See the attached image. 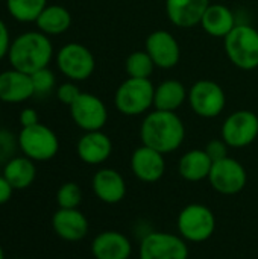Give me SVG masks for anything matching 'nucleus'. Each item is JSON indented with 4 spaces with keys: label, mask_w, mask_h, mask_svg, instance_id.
Returning <instances> with one entry per match:
<instances>
[{
    "label": "nucleus",
    "mask_w": 258,
    "mask_h": 259,
    "mask_svg": "<svg viewBox=\"0 0 258 259\" xmlns=\"http://www.w3.org/2000/svg\"><path fill=\"white\" fill-rule=\"evenodd\" d=\"M140 137L144 146L166 155L181 147L186 129L184 123L175 112L157 109L143 120Z\"/></svg>",
    "instance_id": "f257e3e1"
},
{
    "label": "nucleus",
    "mask_w": 258,
    "mask_h": 259,
    "mask_svg": "<svg viewBox=\"0 0 258 259\" xmlns=\"http://www.w3.org/2000/svg\"><path fill=\"white\" fill-rule=\"evenodd\" d=\"M52 53V42L44 33L27 32L20 35L9 47V61L14 70L32 74L47 67Z\"/></svg>",
    "instance_id": "f03ea898"
},
{
    "label": "nucleus",
    "mask_w": 258,
    "mask_h": 259,
    "mask_svg": "<svg viewBox=\"0 0 258 259\" xmlns=\"http://www.w3.org/2000/svg\"><path fill=\"white\" fill-rule=\"evenodd\" d=\"M178 234L187 243H205L216 231V215L207 205L190 203L184 206L176 219Z\"/></svg>",
    "instance_id": "7ed1b4c3"
},
{
    "label": "nucleus",
    "mask_w": 258,
    "mask_h": 259,
    "mask_svg": "<svg viewBox=\"0 0 258 259\" xmlns=\"http://www.w3.org/2000/svg\"><path fill=\"white\" fill-rule=\"evenodd\" d=\"M225 50L230 61L242 70L258 67V30L248 24H236L225 36Z\"/></svg>",
    "instance_id": "20e7f679"
},
{
    "label": "nucleus",
    "mask_w": 258,
    "mask_h": 259,
    "mask_svg": "<svg viewBox=\"0 0 258 259\" xmlns=\"http://www.w3.org/2000/svg\"><path fill=\"white\" fill-rule=\"evenodd\" d=\"M138 259H189V246L179 234L151 231L141 237Z\"/></svg>",
    "instance_id": "39448f33"
},
{
    "label": "nucleus",
    "mask_w": 258,
    "mask_h": 259,
    "mask_svg": "<svg viewBox=\"0 0 258 259\" xmlns=\"http://www.w3.org/2000/svg\"><path fill=\"white\" fill-rule=\"evenodd\" d=\"M155 88L149 79L129 77L116 93V108L125 115H140L154 105Z\"/></svg>",
    "instance_id": "423d86ee"
},
{
    "label": "nucleus",
    "mask_w": 258,
    "mask_h": 259,
    "mask_svg": "<svg viewBox=\"0 0 258 259\" xmlns=\"http://www.w3.org/2000/svg\"><path fill=\"white\" fill-rule=\"evenodd\" d=\"M18 144L24 156L32 161H49L59 149V141L55 132L40 123L23 127L18 137Z\"/></svg>",
    "instance_id": "0eeeda50"
},
{
    "label": "nucleus",
    "mask_w": 258,
    "mask_h": 259,
    "mask_svg": "<svg viewBox=\"0 0 258 259\" xmlns=\"http://www.w3.org/2000/svg\"><path fill=\"white\" fill-rule=\"evenodd\" d=\"M208 182L216 193L224 196H234L245 190L248 173L237 159L227 156L213 162Z\"/></svg>",
    "instance_id": "6e6552de"
},
{
    "label": "nucleus",
    "mask_w": 258,
    "mask_h": 259,
    "mask_svg": "<svg viewBox=\"0 0 258 259\" xmlns=\"http://www.w3.org/2000/svg\"><path fill=\"white\" fill-rule=\"evenodd\" d=\"M258 137V117L252 111H237L222 124V140L233 149H243Z\"/></svg>",
    "instance_id": "1a4fd4ad"
},
{
    "label": "nucleus",
    "mask_w": 258,
    "mask_h": 259,
    "mask_svg": "<svg viewBox=\"0 0 258 259\" xmlns=\"http://www.w3.org/2000/svg\"><path fill=\"white\" fill-rule=\"evenodd\" d=\"M189 100L192 109L204 118L217 117L225 108V93L213 80L196 82L190 90Z\"/></svg>",
    "instance_id": "9d476101"
},
{
    "label": "nucleus",
    "mask_w": 258,
    "mask_h": 259,
    "mask_svg": "<svg viewBox=\"0 0 258 259\" xmlns=\"http://www.w3.org/2000/svg\"><path fill=\"white\" fill-rule=\"evenodd\" d=\"M70 112L75 123L85 132L100 131L108 120L103 102L88 93L79 94V97L70 105Z\"/></svg>",
    "instance_id": "9b49d317"
},
{
    "label": "nucleus",
    "mask_w": 258,
    "mask_h": 259,
    "mask_svg": "<svg viewBox=\"0 0 258 259\" xmlns=\"http://www.w3.org/2000/svg\"><path fill=\"white\" fill-rule=\"evenodd\" d=\"M59 70L73 80H84L94 71V58L82 44H67L58 53Z\"/></svg>",
    "instance_id": "f8f14e48"
},
{
    "label": "nucleus",
    "mask_w": 258,
    "mask_h": 259,
    "mask_svg": "<svg viewBox=\"0 0 258 259\" xmlns=\"http://www.w3.org/2000/svg\"><path fill=\"white\" fill-rule=\"evenodd\" d=\"M131 170L138 181L144 184H155L166 171L164 155L143 144L135 149L131 156Z\"/></svg>",
    "instance_id": "ddd939ff"
},
{
    "label": "nucleus",
    "mask_w": 258,
    "mask_h": 259,
    "mask_svg": "<svg viewBox=\"0 0 258 259\" xmlns=\"http://www.w3.org/2000/svg\"><path fill=\"white\" fill-rule=\"evenodd\" d=\"M52 228L55 234L67 241V243H78L82 241L88 231V219L85 217L84 212L78 209H62L58 208V211L52 217Z\"/></svg>",
    "instance_id": "4468645a"
},
{
    "label": "nucleus",
    "mask_w": 258,
    "mask_h": 259,
    "mask_svg": "<svg viewBox=\"0 0 258 259\" xmlns=\"http://www.w3.org/2000/svg\"><path fill=\"white\" fill-rule=\"evenodd\" d=\"M132 250L131 240L119 231H103L91 241L94 259H129Z\"/></svg>",
    "instance_id": "2eb2a0df"
},
{
    "label": "nucleus",
    "mask_w": 258,
    "mask_h": 259,
    "mask_svg": "<svg viewBox=\"0 0 258 259\" xmlns=\"http://www.w3.org/2000/svg\"><path fill=\"white\" fill-rule=\"evenodd\" d=\"M91 188L94 196L106 205H117L126 197V181L113 168L97 170L93 176Z\"/></svg>",
    "instance_id": "dca6fc26"
},
{
    "label": "nucleus",
    "mask_w": 258,
    "mask_h": 259,
    "mask_svg": "<svg viewBox=\"0 0 258 259\" xmlns=\"http://www.w3.org/2000/svg\"><path fill=\"white\" fill-rule=\"evenodd\" d=\"M146 52L160 68H172L178 64L181 50L178 41L167 30H157L146 39Z\"/></svg>",
    "instance_id": "f3484780"
},
{
    "label": "nucleus",
    "mask_w": 258,
    "mask_h": 259,
    "mask_svg": "<svg viewBox=\"0 0 258 259\" xmlns=\"http://www.w3.org/2000/svg\"><path fill=\"white\" fill-rule=\"evenodd\" d=\"M113 153L109 137L100 131L87 132L78 143V156L88 165L103 164Z\"/></svg>",
    "instance_id": "a211bd4d"
},
{
    "label": "nucleus",
    "mask_w": 258,
    "mask_h": 259,
    "mask_svg": "<svg viewBox=\"0 0 258 259\" xmlns=\"http://www.w3.org/2000/svg\"><path fill=\"white\" fill-rule=\"evenodd\" d=\"M210 0H167L166 11L178 27H193L201 23Z\"/></svg>",
    "instance_id": "6ab92c4d"
},
{
    "label": "nucleus",
    "mask_w": 258,
    "mask_h": 259,
    "mask_svg": "<svg viewBox=\"0 0 258 259\" xmlns=\"http://www.w3.org/2000/svg\"><path fill=\"white\" fill-rule=\"evenodd\" d=\"M35 94L30 74L18 70L0 73V100L8 103H18Z\"/></svg>",
    "instance_id": "aec40b11"
},
{
    "label": "nucleus",
    "mask_w": 258,
    "mask_h": 259,
    "mask_svg": "<svg viewBox=\"0 0 258 259\" xmlns=\"http://www.w3.org/2000/svg\"><path fill=\"white\" fill-rule=\"evenodd\" d=\"M211 167L213 161L207 155V152L195 149L182 155L178 164V173L187 182H201L208 179Z\"/></svg>",
    "instance_id": "412c9836"
},
{
    "label": "nucleus",
    "mask_w": 258,
    "mask_h": 259,
    "mask_svg": "<svg viewBox=\"0 0 258 259\" xmlns=\"http://www.w3.org/2000/svg\"><path fill=\"white\" fill-rule=\"evenodd\" d=\"M3 176L12 185L14 190H26L33 184L36 168L33 161L27 156L11 158L5 162Z\"/></svg>",
    "instance_id": "4be33fe9"
},
{
    "label": "nucleus",
    "mask_w": 258,
    "mask_h": 259,
    "mask_svg": "<svg viewBox=\"0 0 258 259\" xmlns=\"http://www.w3.org/2000/svg\"><path fill=\"white\" fill-rule=\"evenodd\" d=\"M201 26L211 36H227L236 26L234 14L224 5H210L201 20Z\"/></svg>",
    "instance_id": "5701e85b"
},
{
    "label": "nucleus",
    "mask_w": 258,
    "mask_h": 259,
    "mask_svg": "<svg viewBox=\"0 0 258 259\" xmlns=\"http://www.w3.org/2000/svg\"><path fill=\"white\" fill-rule=\"evenodd\" d=\"M186 88L179 80H166L163 82L154 94V105L158 111L175 112L186 100Z\"/></svg>",
    "instance_id": "b1692460"
},
{
    "label": "nucleus",
    "mask_w": 258,
    "mask_h": 259,
    "mask_svg": "<svg viewBox=\"0 0 258 259\" xmlns=\"http://www.w3.org/2000/svg\"><path fill=\"white\" fill-rule=\"evenodd\" d=\"M70 12L62 6H47L36 18L40 30L49 35H58L65 32L70 27Z\"/></svg>",
    "instance_id": "393cba45"
},
{
    "label": "nucleus",
    "mask_w": 258,
    "mask_h": 259,
    "mask_svg": "<svg viewBox=\"0 0 258 259\" xmlns=\"http://www.w3.org/2000/svg\"><path fill=\"white\" fill-rule=\"evenodd\" d=\"M47 0H8V9L18 21H36L40 14L46 9Z\"/></svg>",
    "instance_id": "a878e982"
},
{
    "label": "nucleus",
    "mask_w": 258,
    "mask_h": 259,
    "mask_svg": "<svg viewBox=\"0 0 258 259\" xmlns=\"http://www.w3.org/2000/svg\"><path fill=\"white\" fill-rule=\"evenodd\" d=\"M154 67L155 64L148 52H135L126 59V73L129 77L149 79V76L154 73Z\"/></svg>",
    "instance_id": "bb28decb"
},
{
    "label": "nucleus",
    "mask_w": 258,
    "mask_h": 259,
    "mask_svg": "<svg viewBox=\"0 0 258 259\" xmlns=\"http://www.w3.org/2000/svg\"><path fill=\"white\" fill-rule=\"evenodd\" d=\"M56 203L58 208L62 209H78L82 203V190L75 182L62 184L56 191Z\"/></svg>",
    "instance_id": "cd10ccee"
},
{
    "label": "nucleus",
    "mask_w": 258,
    "mask_h": 259,
    "mask_svg": "<svg viewBox=\"0 0 258 259\" xmlns=\"http://www.w3.org/2000/svg\"><path fill=\"white\" fill-rule=\"evenodd\" d=\"M30 79H32V83H33V90L38 94L49 93L53 88V85H55V76H53V73L47 67L32 73Z\"/></svg>",
    "instance_id": "c85d7f7f"
},
{
    "label": "nucleus",
    "mask_w": 258,
    "mask_h": 259,
    "mask_svg": "<svg viewBox=\"0 0 258 259\" xmlns=\"http://www.w3.org/2000/svg\"><path fill=\"white\" fill-rule=\"evenodd\" d=\"M228 144L224 140H211L207 146H205V152L207 155L211 158V161H220L224 158L228 156Z\"/></svg>",
    "instance_id": "c756f323"
},
{
    "label": "nucleus",
    "mask_w": 258,
    "mask_h": 259,
    "mask_svg": "<svg viewBox=\"0 0 258 259\" xmlns=\"http://www.w3.org/2000/svg\"><path fill=\"white\" fill-rule=\"evenodd\" d=\"M79 94H81L79 88L73 83H62L58 88V99L68 106L79 97Z\"/></svg>",
    "instance_id": "7c9ffc66"
},
{
    "label": "nucleus",
    "mask_w": 258,
    "mask_h": 259,
    "mask_svg": "<svg viewBox=\"0 0 258 259\" xmlns=\"http://www.w3.org/2000/svg\"><path fill=\"white\" fill-rule=\"evenodd\" d=\"M14 149H15L14 137L6 131H0V161L11 158L14 153Z\"/></svg>",
    "instance_id": "2f4dec72"
},
{
    "label": "nucleus",
    "mask_w": 258,
    "mask_h": 259,
    "mask_svg": "<svg viewBox=\"0 0 258 259\" xmlns=\"http://www.w3.org/2000/svg\"><path fill=\"white\" fill-rule=\"evenodd\" d=\"M12 193H14V188L12 185L5 179V176L2 175L0 176V205H5L11 200L12 197Z\"/></svg>",
    "instance_id": "473e14b6"
},
{
    "label": "nucleus",
    "mask_w": 258,
    "mask_h": 259,
    "mask_svg": "<svg viewBox=\"0 0 258 259\" xmlns=\"http://www.w3.org/2000/svg\"><path fill=\"white\" fill-rule=\"evenodd\" d=\"M9 50V32L6 24L0 20V59L8 53Z\"/></svg>",
    "instance_id": "72a5a7b5"
},
{
    "label": "nucleus",
    "mask_w": 258,
    "mask_h": 259,
    "mask_svg": "<svg viewBox=\"0 0 258 259\" xmlns=\"http://www.w3.org/2000/svg\"><path fill=\"white\" fill-rule=\"evenodd\" d=\"M20 123L23 124V127H29L38 123V114L33 109H24L20 114Z\"/></svg>",
    "instance_id": "f704fd0d"
},
{
    "label": "nucleus",
    "mask_w": 258,
    "mask_h": 259,
    "mask_svg": "<svg viewBox=\"0 0 258 259\" xmlns=\"http://www.w3.org/2000/svg\"><path fill=\"white\" fill-rule=\"evenodd\" d=\"M0 259H5V252H3V247L0 246Z\"/></svg>",
    "instance_id": "c9c22d12"
},
{
    "label": "nucleus",
    "mask_w": 258,
    "mask_h": 259,
    "mask_svg": "<svg viewBox=\"0 0 258 259\" xmlns=\"http://www.w3.org/2000/svg\"><path fill=\"white\" fill-rule=\"evenodd\" d=\"M15 259H23V258H15Z\"/></svg>",
    "instance_id": "e433bc0d"
}]
</instances>
